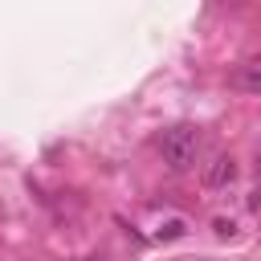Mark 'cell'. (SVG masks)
<instances>
[{
    "mask_svg": "<svg viewBox=\"0 0 261 261\" xmlns=\"http://www.w3.org/2000/svg\"><path fill=\"white\" fill-rule=\"evenodd\" d=\"M155 147H159V155H163V163H167L171 171H184V167H192V159H196V151H200V130L188 126V122L167 126Z\"/></svg>",
    "mask_w": 261,
    "mask_h": 261,
    "instance_id": "cell-1",
    "label": "cell"
},
{
    "mask_svg": "<svg viewBox=\"0 0 261 261\" xmlns=\"http://www.w3.org/2000/svg\"><path fill=\"white\" fill-rule=\"evenodd\" d=\"M237 90H245V94H261V57H249V61H241L237 69H232V77H228Z\"/></svg>",
    "mask_w": 261,
    "mask_h": 261,
    "instance_id": "cell-3",
    "label": "cell"
},
{
    "mask_svg": "<svg viewBox=\"0 0 261 261\" xmlns=\"http://www.w3.org/2000/svg\"><path fill=\"white\" fill-rule=\"evenodd\" d=\"M232 179H237V159H232V155H216V159L204 167V188H212V192H216V188H228Z\"/></svg>",
    "mask_w": 261,
    "mask_h": 261,
    "instance_id": "cell-2",
    "label": "cell"
},
{
    "mask_svg": "<svg viewBox=\"0 0 261 261\" xmlns=\"http://www.w3.org/2000/svg\"><path fill=\"white\" fill-rule=\"evenodd\" d=\"M86 261H102V257H86Z\"/></svg>",
    "mask_w": 261,
    "mask_h": 261,
    "instance_id": "cell-4",
    "label": "cell"
}]
</instances>
